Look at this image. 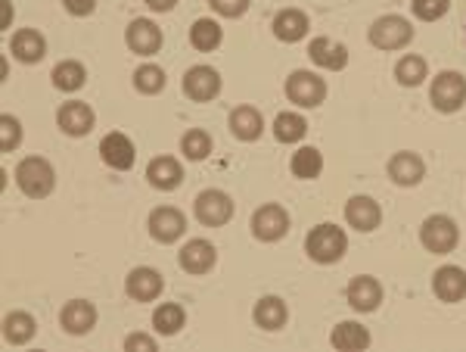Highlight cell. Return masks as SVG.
<instances>
[{
  "label": "cell",
  "instance_id": "cell-3",
  "mask_svg": "<svg viewBox=\"0 0 466 352\" xmlns=\"http://www.w3.org/2000/svg\"><path fill=\"white\" fill-rule=\"evenodd\" d=\"M413 41V28L404 16H380L370 26V44L380 50H401Z\"/></svg>",
  "mask_w": 466,
  "mask_h": 352
},
{
  "label": "cell",
  "instance_id": "cell-17",
  "mask_svg": "<svg viewBox=\"0 0 466 352\" xmlns=\"http://www.w3.org/2000/svg\"><path fill=\"white\" fill-rule=\"evenodd\" d=\"M308 57H311L314 66H323V69H329V72H339L349 66V50H345V44H336V41H329V37H314V41L308 44Z\"/></svg>",
  "mask_w": 466,
  "mask_h": 352
},
{
  "label": "cell",
  "instance_id": "cell-30",
  "mask_svg": "<svg viewBox=\"0 0 466 352\" xmlns=\"http://www.w3.org/2000/svg\"><path fill=\"white\" fill-rule=\"evenodd\" d=\"M305 134H308V122L302 116H296V112H280V116L274 119V138L280 140V144H296Z\"/></svg>",
  "mask_w": 466,
  "mask_h": 352
},
{
  "label": "cell",
  "instance_id": "cell-37",
  "mask_svg": "<svg viewBox=\"0 0 466 352\" xmlns=\"http://www.w3.org/2000/svg\"><path fill=\"white\" fill-rule=\"evenodd\" d=\"M19 140H22L19 119H13L10 112H4V116H0V150H4V153H13V150L19 147Z\"/></svg>",
  "mask_w": 466,
  "mask_h": 352
},
{
  "label": "cell",
  "instance_id": "cell-7",
  "mask_svg": "<svg viewBox=\"0 0 466 352\" xmlns=\"http://www.w3.org/2000/svg\"><path fill=\"white\" fill-rule=\"evenodd\" d=\"M287 231H289V215H287V209H283V206L268 203V206L255 209L252 234L258 237V241L274 243V241H280V237H287Z\"/></svg>",
  "mask_w": 466,
  "mask_h": 352
},
{
  "label": "cell",
  "instance_id": "cell-22",
  "mask_svg": "<svg viewBox=\"0 0 466 352\" xmlns=\"http://www.w3.org/2000/svg\"><path fill=\"white\" fill-rule=\"evenodd\" d=\"M423 175H426V166L417 153H395L392 160H389V178H392L395 184L413 187L423 181Z\"/></svg>",
  "mask_w": 466,
  "mask_h": 352
},
{
  "label": "cell",
  "instance_id": "cell-33",
  "mask_svg": "<svg viewBox=\"0 0 466 352\" xmlns=\"http://www.w3.org/2000/svg\"><path fill=\"white\" fill-rule=\"evenodd\" d=\"M190 44L197 50H202V54H208V50H215L218 44H221V28H218L215 19H199L193 22L190 28Z\"/></svg>",
  "mask_w": 466,
  "mask_h": 352
},
{
  "label": "cell",
  "instance_id": "cell-32",
  "mask_svg": "<svg viewBox=\"0 0 466 352\" xmlns=\"http://www.w3.org/2000/svg\"><path fill=\"white\" fill-rule=\"evenodd\" d=\"M184 321H187V316H184V309H180L177 303H162L159 309L153 312V327L159 334H165V336L177 334L180 327H184Z\"/></svg>",
  "mask_w": 466,
  "mask_h": 352
},
{
  "label": "cell",
  "instance_id": "cell-26",
  "mask_svg": "<svg viewBox=\"0 0 466 352\" xmlns=\"http://www.w3.org/2000/svg\"><path fill=\"white\" fill-rule=\"evenodd\" d=\"M230 131L237 140H258L261 131H265L261 112L255 107H237L230 112Z\"/></svg>",
  "mask_w": 466,
  "mask_h": 352
},
{
  "label": "cell",
  "instance_id": "cell-20",
  "mask_svg": "<svg viewBox=\"0 0 466 352\" xmlns=\"http://www.w3.org/2000/svg\"><path fill=\"white\" fill-rule=\"evenodd\" d=\"M382 303V287L377 278L370 274H360L349 284V305L355 312H373Z\"/></svg>",
  "mask_w": 466,
  "mask_h": 352
},
{
  "label": "cell",
  "instance_id": "cell-29",
  "mask_svg": "<svg viewBox=\"0 0 466 352\" xmlns=\"http://www.w3.org/2000/svg\"><path fill=\"white\" fill-rule=\"evenodd\" d=\"M50 78H54V88H59V91H78V88H85V81H87V69L78 63V59H63Z\"/></svg>",
  "mask_w": 466,
  "mask_h": 352
},
{
  "label": "cell",
  "instance_id": "cell-12",
  "mask_svg": "<svg viewBox=\"0 0 466 352\" xmlns=\"http://www.w3.org/2000/svg\"><path fill=\"white\" fill-rule=\"evenodd\" d=\"M215 259H218L215 243L202 241V237H197V241H190V243H184V250L177 253V262H180V268H184L187 274H206V272H212Z\"/></svg>",
  "mask_w": 466,
  "mask_h": 352
},
{
  "label": "cell",
  "instance_id": "cell-42",
  "mask_svg": "<svg viewBox=\"0 0 466 352\" xmlns=\"http://www.w3.org/2000/svg\"><path fill=\"white\" fill-rule=\"evenodd\" d=\"M175 4L177 0H147V6L153 13H168V10H175Z\"/></svg>",
  "mask_w": 466,
  "mask_h": 352
},
{
  "label": "cell",
  "instance_id": "cell-5",
  "mask_svg": "<svg viewBox=\"0 0 466 352\" xmlns=\"http://www.w3.org/2000/svg\"><path fill=\"white\" fill-rule=\"evenodd\" d=\"M430 100L439 112H457L466 103V78L461 72H441L430 88Z\"/></svg>",
  "mask_w": 466,
  "mask_h": 352
},
{
  "label": "cell",
  "instance_id": "cell-14",
  "mask_svg": "<svg viewBox=\"0 0 466 352\" xmlns=\"http://www.w3.org/2000/svg\"><path fill=\"white\" fill-rule=\"evenodd\" d=\"M162 287H165V281L156 268H134L125 281L127 296L137 299V303H153V299L162 294Z\"/></svg>",
  "mask_w": 466,
  "mask_h": 352
},
{
  "label": "cell",
  "instance_id": "cell-31",
  "mask_svg": "<svg viewBox=\"0 0 466 352\" xmlns=\"http://www.w3.org/2000/svg\"><path fill=\"white\" fill-rule=\"evenodd\" d=\"M426 72H430L426 59L423 57H413V54L410 57H401V59H398V66H395V78H398V85H404V88L423 85Z\"/></svg>",
  "mask_w": 466,
  "mask_h": 352
},
{
  "label": "cell",
  "instance_id": "cell-16",
  "mask_svg": "<svg viewBox=\"0 0 466 352\" xmlns=\"http://www.w3.org/2000/svg\"><path fill=\"white\" fill-rule=\"evenodd\" d=\"M345 222L355 231H377L382 222V209L370 197H351L345 203Z\"/></svg>",
  "mask_w": 466,
  "mask_h": 352
},
{
  "label": "cell",
  "instance_id": "cell-38",
  "mask_svg": "<svg viewBox=\"0 0 466 352\" xmlns=\"http://www.w3.org/2000/svg\"><path fill=\"white\" fill-rule=\"evenodd\" d=\"M448 0H413L410 4V10H413V16L417 19H423V22H435V19H441L448 13Z\"/></svg>",
  "mask_w": 466,
  "mask_h": 352
},
{
  "label": "cell",
  "instance_id": "cell-24",
  "mask_svg": "<svg viewBox=\"0 0 466 352\" xmlns=\"http://www.w3.org/2000/svg\"><path fill=\"white\" fill-rule=\"evenodd\" d=\"M274 35L280 37V41H287V44H296V41H302V37L308 35V28H311V22H308V16L302 10H280L274 16Z\"/></svg>",
  "mask_w": 466,
  "mask_h": 352
},
{
  "label": "cell",
  "instance_id": "cell-41",
  "mask_svg": "<svg viewBox=\"0 0 466 352\" xmlns=\"http://www.w3.org/2000/svg\"><path fill=\"white\" fill-rule=\"evenodd\" d=\"M66 4V10L72 13V16H90L94 13V6H96V0H63Z\"/></svg>",
  "mask_w": 466,
  "mask_h": 352
},
{
  "label": "cell",
  "instance_id": "cell-2",
  "mask_svg": "<svg viewBox=\"0 0 466 352\" xmlns=\"http://www.w3.org/2000/svg\"><path fill=\"white\" fill-rule=\"evenodd\" d=\"M16 181H19V191L32 200H44L54 193V184H56V175H54V166H50L44 156H28L16 166Z\"/></svg>",
  "mask_w": 466,
  "mask_h": 352
},
{
  "label": "cell",
  "instance_id": "cell-6",
  "mask_svg": "<svg viewBox=\"0 0 466 352\" xmlns=\"http://www.w3.org/2000/svg\"><path fill=\"white\" fill-rule=\"evenodd\" d=\"M287 97L299 107L311 109V107H320L323 97H327V81L314 72H292L287 78Z\"/></svg>",
  "mask_w": 466,
  "mask_h": 352
},
{
  "label": "cell",
  "instance_id": "cell-1",
  "mask_svg": "<svg viewBox=\"0 0 466 352\" xmlns=\"http://www.w3.org/2000/svg\"><path fill=\"white\" fill-rule=\"evenodd\" d=\"M349 250V241H345V231L336 228V224H318V228L308 231L305 237V253L320 265H333L339 262Z\"/></svg>",
  "mask_w": 466,
  "mask_h": 352
},
{
  "label": "cell",
  "instance_id": "cell-28",
  "mask_svg": "<svg viewBox=\"0 0 466 352\" xmlns=\"http://www.w3.org/2000/svg\"><path fill=\"white\" fill-rule=\"evenodd\" d=\"M35 331H37V325L28 312H10V316L4 318V340L13 343V347H25L35 336Z\"/></svg>",
  "mask_w": 466,
  "mask_h": 352
},
{
  "label": "cell",
  "instance_id": "cell-43",
  "mask_svg": "<svg viewBox=\"0 0 466 352\" xmlns=\"http://www.w3.org/2000/svg\"><path fill=\"white\" fill-rule=\"evenodd\" d=\"M0 4H4V22H0V26H4V28H10V16H13V4H10V0H0Z\"/></svg>",
  "mask_w": 466,
  "mask_h": 352
},
{
  "label": "cell",
  "instance_id": "cell-39",
  "mask_svg": "<svg viewBox=\"0 0 466 352\" xmlns=\"http://www.w3.org/2000/svg\"><path fill=\"white\" fill-rule=\"evenodd\" d=\"M208 6H212L215 13H221V16L237 19L249 10V0H208Z\"/></svg>",
  "mask_w": 466,
  "mask_h": 352
},
{
  "label": "cell",
  "instance_id": "cell-10",
  "mask_svg": "<svg viewBox=\"0 0 466 352\" xmlns=\"http://www.w3.org/2000/svg\"><path fill=\"white\" fill-rule=\"evenodd\" d=\"M218 91H221V75H218L212 66H193L190 72L184 75V94L197 103H208L215 100Z\"/></svg>",
  "mask_w": 466,
  "mask_h": 352
},
{
  "label": "cell",
  "instance_id": "cell-23",
  "mask_svg": "<svg viewBox=\"0 0 466 352\" xmlns=\"http://www.w3.org/2000/svg\"><path fill=\"white\" fill-rule=\"evenodd\" d=\"M10 50L19 63H37V59L47 54V41H44V35L35 32V28H19V32L10 37Z\"/></svg>",
  "mask_w": 466,
  "mask_h": 352
},
{
  "label": "cell",
  "instance_id": "cell-25",
  "mask_svg": "<svg viewBox=\"0 0 466 352\" xmlns=\"http://www.w3.org/2000/svg\"><path fill=\"white\" fill-rule=\"evenodd\" d=\"M255 325L265 327V331H280L283 325H287L289 318V309L287 303H283L280 296H265L255 303V312H252Z\"/></svg>",
  "mask_w": 466,
  "mask_h": 352
},
{
  "label": "cell",
  "instance_id": "cell-40",
  "mask_svg": "<svg viewBox=\"0 0 466 352\" xmlns=\"http://www.w3.org/2000/svg\"><path fill=\"white\" fill-rule=\"evenodd\" d=\"M125 349H127V352H137V349L156 352V340H153V336H147V334H131V336L125 340Z\"/></svg>",
  "mask_w": 466,
  "mask_h": 352
},
{
  "label": "cell",
  "instance_id": "cell-8",
  "mask_svg": "<svg viewBox=\"0 0 466 352\" xmlns=\"http://www.w3.org/2000/svg\"><path fill=\"white\" fill-rule=\"evenodd\" d=\"M149 234H153V241L159 243H175L180 234L187 231V219L184 212L175 206H159L149 212Z\"/></svg>",
  "mask_w": 466,
  "mask_h": 352
},
{
  "label": "cell",
  "instance_id": "cell-15",
  "mask_svg": "<svg viewBox=\"0 0 466 352\" xmlns=\"http://www.w3.org/2000/svg\"><path fill=\"white\" fill-rule=\"evenodd\" d=\"M56 122H59V129L66 134H72V138H85V134L94 129V109L81 100L63 103L56 112Z\"/></svg>",
  "mask_w": 466,
  "mask_h": 352
},
{
  "label": "cell",
  "instance_id": "cell-18",
  "mask_svg": "<svg viewBox=\"0 0 466 352\" xmlns=\"http://www.w3.org/2000/svg\"><path fill=\"white\" fill-rule=\"evenodd\" d=\"M432 290L441 303H461V299L466 296V272L457 265L439 268L435 278H432Z\"/></svg>",
  "mask_w": 466,
  "mask_h": 352
},
{
  "label": "cell",
  "instance_id": "cell-27",
  "mask_svg": "<svg viewBox=\"0 0 466 352\" xmlns=\"http://www.w3.org/2000/svg\"><path fill=\"white\" fill-rule=\"evenodd\" d=\"M329 343L342 352H358V349L370 347V334H367V327H360L358 321H342V325H336Z\"/></svg>",
  "mask_w": 466,
  "mask_h": 352
},
{
  "label": "cell",
  "instance_id": "cell-4",
  "mask_svg": "<svg viewBox=\"0 0 466 352\" xmlns=\"http://www.w3.org/2000/svg\"><path fill=\"white\" fill-rule=\"evenodd\" d=\"M420 241L430 253H439V256H445L457 246L461 241V231H457L454 219H448V215H430V219L423 222V228H420Z\"/></svg>",
  "mask_w": 466,
  "mask_h": 352
},
{
  "label": "cell",
  "instance_id": "cell-34",
  "mask_svg": "<svg viewBox=\"0 0 466 352\" xmlns=\"http://www.w3.org/2000/svg\"><path fill=\"white\" fill-rule=\"evenodd\" d=\"M323 169V156L314 147H302L296 156H292V175L302 178V181H311L318 178Z\"/></svg>",
  "mask_w": 466,
  "mask_h": 352
},
{
  "label": "cell",
  "instance_id": "cell-9",
  "mask_svg": "<svg viewBox=\"0 0 466 352\" xmlns=\"http://www.w3.org/2000/svg\"><path fill=\"white\" fill-rule=\"evenodd\" d=\"M197 219L208 228H221L233 219V200L221 191H202L197 197Z\"/></svg>",
  "mask_w": 466,
  "mask_h": 352
},
{
  "label": "cell",
  "instance_id": "cell-13",
  "mask_svg": "<svg viewBox=\"0 0 466 352\" xmlns=\"http://www.w3.org/2000/svg\"><path fill=\"white\" fill-rule=\"evenodd\" d=\"M100 156L109 169H118V171H127L134 166V160H137V156H134L131 138L122 131H112L100 140Z\"/></svg>",
  "mask_w": 466,
  "mask_h": 352
},
{
  "label": "cell",
  "instance_id": "cell-36",
  "mask_svg": "<svg viewBox=\"0 0 466 352\" xmlns=\"http://www.w3.org/2000/svg\"><path fill=\"white\" fill-rule=\"evenodd\" d=\"M134 88H137L140 94H159L165 88V72L159 66H140V69L134 72Z\"/></svg>",
  "mask_w": 466,
  "mask_h": 352
},
{
  "label": "cell",
  "instance_id": "cell-35",
  "mask_svg": "<svg viewBox=\"0 0 466 352\" xmlns=\"http://www.w3.org/2000/svg\"><path fill=\"white\" fill-rule=\"evenodd\" d=\"M180 150H184L187 160L199 162V160H206V156L212 153V138H208L202 129H190L184 138H180Z\"/></svg>",
  "mask_w": 466,
  "mask_h": 352
},
{
  "label": "cell",
  "instance_id": "cell-19",
  "mask_svg": "<svg viewBox=\"0 0 466 352\" xmlns=\"http://www.w3.org/2000/svg\"><path fill=\"white\" fill-rule=\"evenodd\" d=\"M147 178L156 191H175V187H180V181H184V169H180V162L175 156H156L147 166Z\"/></svg>",
  "mask_w": 466,
  "mask_h": 352
},
{
  "label": "cell",
  "instance_id": "cell-11",
  "mask_svg": "<svg viewBox=\"0 0 466 352\" xmlns=\"http://www.w3.org/2000/svg\"><path fill=\"white\" fill-rule=\"evenodd\" d=\"M125 41L134 54L153 57V54H159V47H162V28L149 19H134L125 32Z\"/></svg>",
  "mask_w": 466,
  "mask_h": 352
},
{
  "label": "cell",
  "instance_id": "cell-21",
  "mask_svg": "<svg viewBox=\"0 0 466 352\" xmlns=\"http://www.w3.org/2000/svg\"><path fill=\"white\" fill-rule=\"evenodd\" d=\"M59 321H63V327L75 336L87 334L90 327L96 325V309L87 303V299H72V303L63 305V312H59Z\"/></svg>",
  "mask_w": 466,
  "mask_h": 352
}]
</instances>
